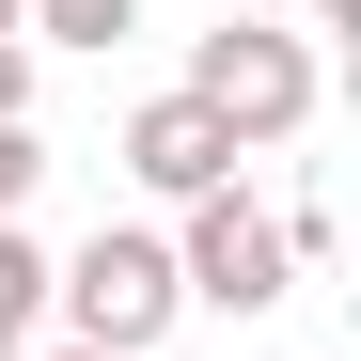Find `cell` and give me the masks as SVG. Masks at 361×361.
<instances>
[{"instance_id":"obj_6","label":"cell","mask_w":361,"mask_h":361,"mask_svg":"<svg viewBox=\"0 0 361 361\" xmlns=\"http://www.w3.org/2000/svg\"><path fill=\"white\" fill-rule=\"evenodd\" d=\"M32 314H47V252H32V235H16V220H0V330H16V345H32Z\"/></svg>"},{"instance_id":"obj_11","label":"cell","mask_w":361,"mask_h":361,"mask_svg":"<svg viewBox=\"0 0 361 361\" xmlns=\"http://www.w3.org/2000/svg\"><path fill=\"white\" fill-rule=\"evenodd\" d=\"M0 361H32V345H16V330H0Z\"/></svg>"},{"instance_id":"obj_7","label":"cell","mask_w":361,"mask_h":361,"mask_svg":"<svg viewBox=\"0 0 361 361\" xmlns=\"http://www.w3.org/2000/svg\"><path fill=\"white\" fill-rule=\"evenodd\" d=\"M32 189H47V142H32V126H0V220H16Z\"/></svg>"},{"instance_id":"obj_4","label":"cell","mask_w":361,"mask_h":361,"mask_svg":"<svg viewBox=\"0 0 361 361\" xmlns=\"http://www.w3.org/2000/svg\"><path fill=\"white\" fill-rule=\"evenodd\" d=\"M126 173H142L157 204H204V189H235V126H220L204 94H142L126 110Z\"/></svg>"},{"instance_id":"obj_3","label":"cell","mask_w":361,"mask_h":361,"mask_svg":"<svg viewBox=\"0 0 361 361\" xmlns=\"http://www.w3.org/2000/svg\"><path fill=\"white\" fill-rule=\"evenodd\" d=\"M173 283H189L204 314H267V298L298 283V252H283V220H267L252 189H204L189 235H173Z\"/></svg>"},{"instance_id":"obj_9","label":"cell","mask_w":361,"mask_h":361,"mask_svg":"<svg viewBox=\"0 0 361 361\" xmlns=\"http://www.w3.org/2000/svg\"><path fill=\"white\" fill-rule=\"evenodd\" d=\"M314 32H361V0H314Z\"/></svg>"},{"instance_id":"obj_1","label":"cell","mask_w":361,"mask_h":361,"mask_svg":"<svg viewBox=\"0 0 361 361\" xmlns=\"http://www.w3.org/2000/svg\"><path fill=\"white\" fill-rule=\"evenodd\" d=\"M47 298H63V345H94V361H157V330L189 314L173 235H126V220H94L79 252L47 267Z\"/></svg>"},{"instance_id":"obj_10","label":"cell","mask_w":361,"mask_h":361,"mask_svg":"<svg viewBox=\"0 0 361 361\" xmlns=\"http://www.w3.org/2000/svg\"><path fill=\"white\" fill-rule=\"evenodd\" d=\"M0 47H32V32H16V0H0Z\"/></svg>"},{"instance_id":"obj_5","label":"cell","mask_w":361,"mask_h":361,"mask_svg":"<svg viewBox=\"0 0 361 361\" xmlns=\"http://www.w3.org/2000/svg\"><path fill=\"white\" fill-rule=\"evenodd\" d=\"M16 32H32V47H126L142 0H16Z\"/></svg>"},{"instance_id":"obj_2","label":"cell","mask_w":361,"mask_h":361,"mask_svg":"<svg viewBox=\"0 0 361 361\" xmlns=\"http://www.w3.org/2000/svg\"><path fill=\"white\" fill-rule=\"evenodd\" d=\"M173 94H204L220 126H235V157H267V142L314 126V32H252V16H220V32L189 47V79H173Z\"/></svg>"},{"instance_id":"obj_8","label":"cell","mask_w":361,"mask_h":361,"mask_svg":"<svg viewBox=\"0 0 361 361\" xmlns=\"http://www.w3.org/2000/svg\"><path fill=\"white\" fill-rule=\"evenodd\" d=\"M0 126H32V47H0Z\"/></svg>"},{"instance_id":"obj_12","label":"cell","mask_w":361,"mask_h":361,"mask_svg":"<svg viewBox=\"0 0 361 361\" xmlns=\"http://www.w3.org/2000/svg\"><path fill=\"white\" fill-rule=\"evenodd\" d=\"M47 361H94V345H47Z\"/></svg>"}]
</instances>
